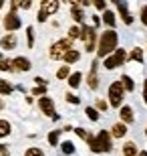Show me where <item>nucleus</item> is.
<instances>
[{
    "label": "nucleus",
    "mask_w": 147,
    "mask_h": 156,
    "mask_svg": "<svg viewBox=\"0 0 147 156\" xmlns=\"http://www.w3.org/2000/svg\"><path fill=\"white\" fill-rule=\"evenodd\" d=\"M117 33H115L113 29L111 30H105L101 35V39H99V57H107V55H111V53L117 49Z\"/></svg>",
    "instance_id": "nucleus-1"
},
{
    "label": "nucleus",
    "mask_w": 147,
    "mask_h": 156,
    "mask_svg": "<svg viewBox=\"0 0 147 156\" xmlns=\"http://www.w3.org/2000/svg\"><path fill=\"white\" fill-rule=\"evenodd\" d=\"M87 142H89L93 152H111V148H113V146H111V134L105 132V130H101V132L97 134V138L91 136Z\"/></svg>",
    "instance_id": "nucleus-2"
},
{
    "label": "nucleus",
    "mask_w": 147,
    "mask_h": 156,
    "mask_svg": "<svg viewBox=\"0 0 147 156\" xmlns=\"http://www.w3.org/2000/svg\"><path fill=\"white\" fill-rule=\"evenodd\" d=\"M123 95H125V89H123V85H121V81L111 83V87H109V104L113 105V108H121Z\"/></svg>",
    "instance_id": "nucleus-3"
},
{
    "label": "nucleus",
    "mask_w": 147,
    "mask_h": 156,
    "mask_svg": "<svg viewBox=\"0 0 147 156\" xmlns=\"http://www.w3.org/2000/svg\"><path fill=\"white\" fill-rule=\"evenodd\" d=\"M58 10V0H42L40 2V10H38V20L40 23H45L46 18L55 14Z\"/></svg>",
    "instance_id": "nucleus-4"
},
{
    "label": "nucleus",
    "mask_w": 147,
    "mask_h": 156,
    "mask_svg": "<svg viewBox=\"0 0 147 156\" xmlns=\"http://www.w3.org/2000/svg\"><path fill=\"white\" fill-rule=\"evenodd\" d=\"M68 49H73V45H71V39L57 41V43L51 47V59H62V57H65V53H67Z\"/></svg>",
    "instance_id": "nucleus-5"
},
{
    "label": "nucleus",
    "mask_w": 147,
    "mask_h": 156,
    "mask_svg": "<svg viewBox=\"0 0 147 156\" xmlns=\"http://www.w3.org/2000/svg\"><path fill=\"white\" fill-rule=\"evenodd\" d=\"M81 39L85 41V49H87V51H95L97 33H95V29H93V27L83 24V29H81Z\"/></svg>",
    "instance_id": "nucleus-6"
},
{
    "label": "nucleus",
    "mask_w": 147,
    "mask_h": 156,
    "mask_svg": "<svg viewBox=\"0 0 147 156\" xmlns=\"http://www.w3.org/2000/svg\"><path fill=\"white\" fill-rule=\"evenodd\" d=\"M125 59H127L125 49H115L113 55H109V57L105 59V67H107V69H115V67H119V65H123Z\"/></svg>",
    "instance_id": "nucleus-7"
},
{
    "label": "nucleus",
    "mask_w": 147,
    "mask_h": 156,
    "mask_svg": "<svg viewBox=\"0 0 147 156\" xmlns=\"http://www.w3.org/2000/svg\"><path fill=\"white\" fill-rule=\"evenodd\" d=\"M20 24H22V23H20V18L16 16V12H14V10L8 12V16L4 18V29L8 30V33H12V30H18V29H20Z\"/></svg>",
    "instance_id": "nucleus-8"
},
{
    "label": "nucleus",
    "mask_w": 147,
    "mask_h": 156,
    "mask_svg": "<svg viewBox=\"0 0 147 156\" xmlns=\"http://www.w3.org/2000/svg\"><path fill=\"white\" fill-rule=\"evenodd\" d=\"M38 105H40V110H42V114H46V116H51V118H55L57 120V114H55V104H52V99L51 98H40L38 99Z\"/></svg>",
    "instance_id": "nucleus-9"
},
{
    "label": "nucleus",
    "mask_w": 147,
    "mask_h": 156,
    "mask_svg": "<svg viewBox=\"0 0 147 156\" xmlns=\"http://www.w3.org/2000/svg\"><path fill=\"white\" fill-rule=\"evenodd\" d=\"M117 8H119V14H121V18H123L125 24H131L133 23V16L129 14V10H127V4H125V0H119L117 2Z\"/></svg>",
    "instance_id": "nucleus-10"
},
{
    "label": "nucleus",
    "mask_w": 147,
    "mask_h": 156,
    "mask_svg": "<svg viewBox=\"0 0 147 156\" xmlns=\"http://www.w3.org/2000/svg\"><path fill=\"white\" fill-rule=\"evenodd\" d=\"M12 69H16V71H28L30 69V61L26 57H16L14 61H12Z\"/></svg>",
    "instance_id": "nucleus-11"
},
{
    "label": "nucleus",
    "mask_w": 147,
    "mask_h": 156,
    "mask_svg": "<svg viewBox=\"0 0 147 156\" xmlns=\"http://www.w3.org/2000/svg\"><path fill=\"white\" fill-rule=\"evenodd\" d=\"M0 47H2V49H6V51L14 49V47H16V37H14V33H8L4 39L0 41Z\"/></svg>",
    "instance_id": "nucleus-12"
},
{
    "label": "nucleus",
    "mask_w": 147,
    "mask_h": 156,
    "mask_svg": "<svg viewBox=\"0 0 147 156\" xmlns=\"http://www.w3.org/2000/svg\"><path fill=\"white\" fill-rule=\"evenodd\" d=\"M97 65H99V61H95V63L91 65V73H89V87H91V89H97V85H99V77H97Z\"/></svg>",
    "instance_id": "nucleus-13"
},
{
    "label": "nucleus",
    "mask_w": 147,
    "mask_h": 156,
    "mask_svg": "<svg viewBox=\"0 0 147 156\" xmlns=\"http://www.w3.org/2000/svg\"><path fill=\"white\" fill-rule=\"evenodd\" d=\"M125 134H127V126L125 124H115L113 130H111V136H115V138H123Z\"/></svg>",
    "instance_id": "nucleus-14"
},
{
    "label": "nucleus",
    "mask_w": 147,
    "mask_h": 156,
    "mask_svg": "<svg viewBox=\"0 0 147 156\" xmlns=\"http://www.w3.org/2000/svg\"><path fill=\"white\" fill-rule=\"evenodd\" d=\"M121 120H123L125 124L133 122V110H131L129 105H123V108H121Z\"/></svg>",
    "instance_id": "nucleus-15"
},
{
    "label": "nucleus",
    "mask_w": 147,
    "mask_h": 156,
    "mask_svg": "<svg viewBox=\"0 0 147 156\" xmlns=\"http://www.w3.org/2000/svg\"><path fill=\"white\" fill-rule=\"evenodd\" d=\"M79 57H81L79 51H75V49H68V51L65 53V57H62V59H65L67 63H75V61H79Z\"/></svg>",
    "instance_id": "nucleus-16"
},
{
    "label": "nucleus",
    "mask_w": 147,
    "mask_h": 156,
    "mask_svg": "<svg viewBox=\"0 0 147 156\" xmlns=\"http://www.w3.org/2000/svg\"><path fill=\"white\" fill-rule=\"evenodd\" d=\"M121 85H123V89H127V91H133V89H135V83H133V79H131L129 75H123L121 77Z\"/></svg>",
    "instance_id": "nucleus-17"
},
{
    "label": "nucleus",
    "mask_w": 147,
    "mask_h": 156,
    "mask_svg": "<svg viewBox=\"0 0 147 156\" xmlns=\"http://www.w3.org/2000/svg\"><path fill=\"white\" fill-rule=\"evenodd\" d=\"M32 4V0H12V10H16V8H30Z\"/></svg>",
    "instance_id": "nucleus-18"
},
{
    "label": "nucleus",
    "mask_w": 147,
    "mask_h": 156,
    "mask_svg": "<svg viewBox=\"0 0 147 156\" xmlns=\"http://www.w3.org/2000/svg\"><path fill=\"white\" fill-rule=\"evenodd\" d=\"M123 154L125 156H137V146L133 144V142H127V144L123 146Z\"/></svg>",
    "instance_id": "nucleus-19"
},
{
    "label": "nucleus",
    "mask_w": 147,
    "mask_h": 156,
    "mask_svg": "<svg viewBox=\"0 0 147 156\" xmlns=\"http://www.w3.org/2000/svg\"><path fill=\"white\" fill-rule=\"evenodd\" d=\"M71 16L77 20V23H83V18H85V14H83V10H81L79 6H73V10H71Z\"/></svg>",
    "instance_id": "nucleus-20"
},
{
    "label": "nucleus",
    "mask_w": 147,
    "mask_h": 156,
    "mask_svg": "<svg viewBox=\"0 0 147 156\" xmlns=\"http://www.w3.org/2000/svg\"><path fill=\"white\" fill-rule=\"evenodd\" d=\"M0 93H2V95H10L12 93V85L8 83V81L0 79Z\"/></svg>",
    "instance_id": "nucleus-21"
},
{
    "label": "nucleus",
    "mask_w": 147,
    "mask_h": 156,
    "mask_svg": "<svg viewBox=\"0 0 147 156\" xmlns=\"http://www.w3.org/2000/svg\"><path fill=\"white\" fill-rule=\"evenodd\" d=\"M58 138H61V130H52V132L48 134V144L57 146L58 144Z\"/></svg>",
    "instance_id": "nucleus-22"
},
{
    "label": "nucleus",
    "mask_w": 147,
    "mask_h": 156,
    "mask_svg": "<svg viewBox=\"0 0 147 156\" xmlns=\"http://www.w3.org/2000/svg\"><path fill=\"white\" fill-rule=\"evenodd\" d=\"M103 20H105V24H109V27H115V12L105 10V14H103Z\"/></svg>",
    "instance_id": "nucleus-23"
},
{
    "label": "nucleus",
    "mask_w": 147,
    "mask_h": 156,
    "mask_svg": "<svg viewBox=\"0 0 147 156\" xmlns=\"http://www.w3.org/2000/svg\"><path fill=\"white\" fill-rule=\"evenodd\" d=\"M8 134H10V124L6 120H0V138H4Z\"/></svg>",
    "instance_id": "nucleus-24"
},
{
    "label": "nucleus",
    "mask_w": 147,
    "mask_h": 156,
    "mask_svg": "<svg viewBox=\"0 0 147 156\" xmlns=\"http://www.w3.org/2000/svg\"><path fill=\"white\" fill-rule=\"evenodd\" d=\"M81 73H73V75H68V85L71 87H79V83H81Z\"/></svg>",
    "instance_id": "nucleus-25"
},
{
    "label": "nucleus",
    "mask_w": 147,
    "mask_h": 156,
    "mask_svg": "<svg viewBox=\"0 0 147 156\" xmlns=\"http://www.w3.org/2000/svg\"><path fill=\"white\" fill-rule=\"evenodd\" d=\"M129 57L133 59V61H139V63H141V61H143V51L139 49V47H137V49H133V51H131Z\"/></svg>",
    "instance_id": "nucleus-26"
},
{
    "label": "nucleus",
    "mask_w": 147,
    "mask_h": 156,
    "mask_svg": "<svg viewBox=\"0 0 147 156\" xmlns=\"http://www.w3.org/2000/svg\"><path fill=\"white\" fill-rule=\"evenodd\" d=\"M62 152H65V154H73L75 152V144L73 142H62Z\"/></svg>",
    "instance_id": "nucleus-27"
},
{
    "label": "nucleus",
    "mask_w": 147,
    "mask_h": 156,
    "mask_svg": "<svg viewBox=\"0 0 147 156\" xmlns=\"http://www.w3.org/2000/svg\"><path fill=\"white\" fill-rule=\"evenodd\" d=\"M85 114H87V116H89L93 122H97V120H99V114H97V110H95V108H87V110H85Z\"/></svg>",
    "instance_id": "nucleus-28"
},
{
    "label": "nucleus",
    "mask_w": 147,
    "mask_h": 156,
    "mask_svg": "<svg viewBox=\"0 0 147 156\" xmlns=\"http://www.w3.org/2000/svg\"><path fill=\"white\" fill-rule=\"evenodd\" d=\"M68 73H71V69H68V65H65V67H61V69H58L57 77H58V79H65V77H68Z\"/></svg>",
    "instance_id": "nucleus-29"
},
{
    "label": "nucleus",
    "mask_w": 147,
    "mask_h": 156,
    "mask_svg": "<svg viewBox=\"0 0 147 156\" xmlns=\"http://www.w3.org/2000/svg\"><path fill=\"white\" fill-rule=\"evenodd\" d=\"M10 69H12V61L0 59V71H10Z\"/></svg>",
    "instance_id": "nucleus-30"
},
{
    "label": "nucleus",
    "mask_w": 147,
    "mask_h": 156,
    "mask_svg": "<svg viewBox=\"0 0 147 156\" xmlns=\"http://www.w3.org/2000/svg\"><path fill=\"white\" fill-rule=\"evenodd\" d=\"M77 37H81V29L79 27H71L68 29V39H77Z\"/></svg>",
    "instance_id": "nucleus-31"
},
{
    "label": "nucleus",
    "mask_w": 147,
    "mask_h": 156,
    "mask_svg": "<svg viewBox=\"0 0 147 156\" xmlns=\"http://www.w3.org/2000/svg\"><path fill=\"white\" fill-rule=\"evenodd\" d=\"M26 156H45V152L40 150V148H28V150H26Z\"/></svg>",
    "instance_id": "nucleus-32"
},
{
    "label": "nucleus",
    "mask_w": 147,
    "mask_h": 156,
    "mask_svg": "<svg viewBox=\"0 0 147 156\" xmlns=\"http://www.w3.org/2000/svg\"><path fill=\"white\" fill-rule=\"evenodd\" d=\"M75 132L79 134V136H81L83 140H89V138H91V134L87 132V130H83V128H75Z\"/></svg>",
    "instance_id": "nucleus-33"
},
{
    "label": "nucleus",
    "mask_w": 147,
    "mask_h": 156,
    "mask_svg": "<svg viewBox=\"0 0 147 156\" xmlns=\"http://www.w3.org/2000/svg\"><path fill=\"white\" fill-rule=\"evenodd\" d=\"M26 37H28V47H32L34 45V30H32V27L26 29Z\"/></svg>",
    "instance_id": "nucleus-34"
},
{
    "label": "nucleus",
    "mask_w": 147,
    "mask_h": 156,
    "mask_svg": "<svg viewBox=\"0 0 147 156\" xmlns=\"http://www.w3.org/2000/svg\"><path fill=\"white\" fill-rule=\"evenodd\" d=\"M67 101H68V104H75V105H77L81 99L77 98V95H73V93H67Z\"/></svg>",
    "instance_id": "nucleus-35"
},
{
    "label": "nucleus",
    "mask_w": 147,
    "mask_h": 156,
    "mask_svg": "<svg viewBox=\"0 0 147 156\" xmlns=\"http://www.w3.org/2000/svg\"><path fill=\"white\" fill-rule=\"evenodd\" d=\"M46 91V85H38V87H34V95H42V93Z\"/></svg>",
    "instance_id": "nucleus-36"
},
{
    "label": "nucleus",
    "mask_w": 147,
    "mask_h": 156,
    "mask_svg": "<svg viewBox=\"0 0 147 156\" xmlns=\"http://www.w3.org/2000/svg\"><path fill=\"white\" fill-rule=\"evenodd\" d=\"M141 23L147 27V6H143V8H141Z\"/></svg>",
    "instance_id": "nucleus-37"
},
{
    "label": "nucleus",
    "mask_w": 147,
    "mask_h": 156,
    "mask_svg": "<svg viewBox=\"0 0 147 156\" xmlns=\"http://www.w3.org/2000/svg\"><path fill=\"white\" fill-rule=\"evenodd\" d=\"M93 4H95L99 10H105V0H93Z\"/></svg>",
    "instance_id": "nucleus-38"
},
{
    "label": "nucleus",
    "mask_w": 147,
    "mask_h": 156,
    "mask_svg": "<svg viewBox=\"0 0 147 156\" xmlns=\"http://www.w3.org/2000/svg\"><path fill=\"white\" fill-rule=\"evenodd\" d=\"M68 2H71V4H73V6H79V4L87 6V4H89V0H68Z\"/></svg>",
    "instance_id": "nucleus-39"
},
{
    "label": "nucleus",
    "mask_w": 147,
    "mask_h": 156,
    "mask_svg": "<svg viewBox=\"0 0 147 156\" xmlns=\"http://www.w3.org/2000/svg\"><path fill=\"white\" fill-rule=\"evenodd\" d=\"M97 108H99L101 112H105V110H107V104H105L103 99H99V101H97Z\"/></svg>",
    "instance_id": "nucleus-40"
},
{
    "label": "nucleus",
    "mask_w": 147,
    "mask_h": 156,
    "mask_svg": "<svg viewBox=\"0 0 147 156\" xmlns=\"http://www.w3.org/2000/svg\"><path fill=\"white\" fill-rule=\"evenodd\" d=\"M143 99H145V104H147V79L143 83Z\"/></svg>",
    "instance_id": "nucleus-41"
},
{
    "label": "nucleus",
    "mask_w": 147,
    "mask_h": 156,
    "mask_svg": "<svg viewBox=\"0 0 147 156\" xmlns=\"http://www.w3.org/2000/svg\"><path fill=\"white\" fill-rule=\"evenodd\" d=\"M0 154H6V146H2V144H0Z\"/></svg>",
    "instance_id": "nucleus-42"
},
{
    "label": "nucleus",
    "mask_w": 147,
    "mask_h": 156,
    "mask_svg": "<svg viewBox=\"0 0 147 156\" xmlns=\"http://www.w3.org/2000/svg\"><path fill=\"white\" fill-rule=\"evenodd\" d=\"M139 156H147V152H141V154H139Z\"/></svg>",
    "instance_id": "nucleus-43"
},
{
    "label": "nucleus",
    "mask_w": 147,
    "mask_h": 156,
    "mask_svg": "<svg viewBox=\"0 0 147 156\" xmlns=\"http://www.w3.org/2000/svg\"><path fill=\"white\" fill-rule=\"evenodd\" d=\"M2 4H4V0H0V8H2Z\"/></svg>",
    "instance_id": "nucleus-44"
},
{
    "label": "nucleus",
    "mask_w": 147,
    "mask_h": 156,
    "mask_svg": "<svg viewBox=\"0 0 147 156\" xmlns=\"http://www.w3.org/2000/svg\"><path fill=\"white\" fill-rule=\"evenodd\" d=\"M2 105H4V104H2V101H0V110H2Z\"/></svg>",
    "instance_id": "nucleus-45"
},
{
    "label": "nucleus",
    "mask_w": 147,
    "mask_h": 156,
    "mask_svg": "<svg viewBox=\"0 0 147 156\" xmlns=\"http://www.w3.org/2000/svg\"><path fill=\"white\" fill-rule=\"evenodd\" d=\"M113 2H115V4H117V2H119V0H113Z\"/></svg>",
    "instance_id": "nucleus-46"
},
{
    "label": "nucleus",
    "mask_w": 147,
    "mask_h": 156,
    "mask_svg": "<svg viewBox=\"0 0 147 156\" xmlns=\"http://www.w3.org/2000/svg\"><path fill=\"white\" fill-rule=\"evenodd\" d=\"M0 156H8V154H0Z\"/></svg>",
    "instance_id": "nucleus-47"
},
{
    "label": "nucleus",
    "mask_w": 147,
    "mask_h": 156,
    "mask_svg": "<svg viewBox=\"0 0 147 156\" xmlns=\"http://www.w3.org/2000/svg\"><path fill=\"white\" fill-rule=\"evenodd\" d=\"M145 136H147V130H145Z\"/></svg>",
    "instance_id": "nucleus-48"
},
{
    "label": "nucleus",
    "mask_w": 147,
    "mask_h": 156,
    "mask_svg": "<svg viewBox=\"0 0 147 156\" xmlns=\"http://www.w3.org/2000/svg\"><path fill=\"white\" fill-rule=\"evenodd\" d=\"M0 57H2V55H0Z\"/></svg>",
    "instance_id": "nucleus-49"
}]
</instances>
